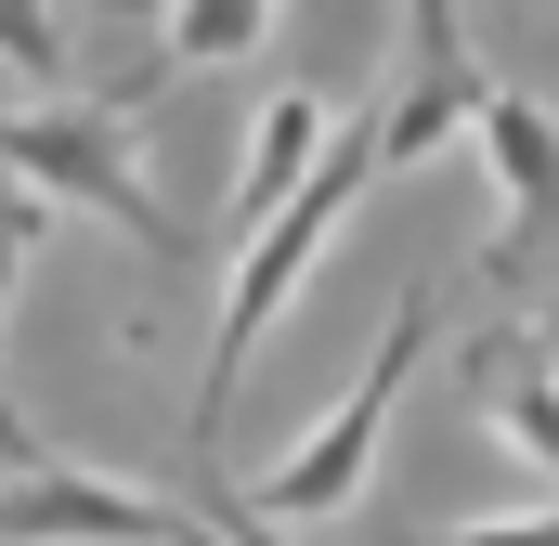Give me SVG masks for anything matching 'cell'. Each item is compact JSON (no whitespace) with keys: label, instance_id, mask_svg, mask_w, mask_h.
I'll list each match as a JSON object with an SVG mask.
<instances>
[{"label":"cell","instance_id":"4","mask_svg":"<svg viewBox=\"0 0 559 546\" xmlns=\"http://www.w3.org/2000/svg\"><path fill=\"white\" fill-rule=\"evenodd\" d=\"M468 143H481V169H495V248H481V273L495 286H521V273L559 248V118L534 105V92H495L481 118H468Z\"/></svg>","mask_w":559,"mask_h":546},{"label":"cell","instance_id":"7","mask_svg":"<svg viewBox=\"0 0 559 546\" xmlns=\"http://www.w3.org/2000/svg\"><path fill=\"white\" fill-rule=\"evenodd\" d=\"M468 391L508 416V442L559 482V365H547V339H534V325H481V339H468Z\"/></svg>","mask_w":559,"mask_h":546},{"label":"cell","instance_id":"12","mask_svg":"<svg viewBox=\"0 0 559 546\" xmlns=\"http://www.w3.org/2000/svg\"><path fill=\"white\" fill-rule=\"evenodd\" d=\"M442 546H559V508H534V521H455Z\"/></svg>","mask_w":559,"mask_h":546},{"label":"cell","instance_id":"3","mask_svg":"<svg viewBox=\"0 0 559 546\" xmlns=\"http://www.w3.org/2000/svg\"><path fill=\"white\" fill-rule=\"evenodd\" d=\"M429 339H442V286H404L391 299V339H378V365L325 404V429L299 442V455H274L261 468V521H338L352 495H365V455H378V429H391V404H404V378L429 365Z\"/></svg>","mask_w":559,"mask_h":546},{"label":"cell","instance_id":"8","mask_svg":"<svg viewBox=\"0 0 559 546\" xmlns=\"http://www.w3.org/2000/svg\"><path fill=\"white\" fill-rule=\"evenodd\" d=\"M325 131H338V118H325L312 92H261V131H248V169H235V222H248V235L325 169Z\"/></svg>","mask_w":559,"mask_h":546},{"label":"cell","instance_id":"14","mask_svg":"<svg viewBox=\"0 0 559 546\" xmlns=\"http://www.w3.org/2000/svg\"><path fill=\"white\" fill-rule=\"evenodd\" d=\"M118 13H169V0H118Z\"/></svg>","mask_w":559,"mask_h":546},{"label":"cell","instance_id":"5","mask_svg":"<svg viewBox=\"0 0 559 546\" xmlns=\"http://www.w3.org/2000/svg\"><path fill=\"white\" fill-rule=\"evenodd\" d=\"M481 105H495V79H481L455 0H404V92H391V118H378V169H417L429 143H455Z\"/></svg>","mask_w":559,"mask_h":546},{"label":"cell","instance_id":"10","mask_svg":"<svg viewBox=\"0 0 559 546\" xmlns=\"http://www.w3.org/2000/svg\"><path fill=\"white\" fill-rule=\"evenodd\" d=\"M0 66L66 79V26H52V0H0Z\"/></svg>","mask_w":559,"mask_h":546},{"label":"cell","instance_id":"1","mask_svg":"<svg viewBox=\"0 0 559 546\" xmlns=\"http://www.w3.org/2000/svg\"><path fill=\"white\" fill-rule=\"evenodd\" d=\"M378 182V131H325V169L286 195L274 222L235 248V286H222V325H209V378H195V442H222V416H235V378H248V352H261V325H274L286 299H299V273L325 261V235H338V209Z\"/></svg>","mask_w":559,"mask_h":546},{"label":"cell","instance_id":"11","mask_svg":"<svg viewBox=\"0 0 559 546\" xmlns=\"http://www.w3.org/2000/svg\"><path fill=\"white\" fill-rule=\"evenodd\" d=\"M26 248H39V195H26V182H0V312H13V273H26Z\"/></svg>","mask_w":559,"mask_h":546},{"label":"cell","instance_id":"9","mask_svg":"<svg viewBox=\"0 0 559 546\" xmlns=\"http://www.w3.org/2000/svg\"><path fill=\"white\" fill-rule=\"evenodd\" d=\"M261 26H274V0H169V26H156V66H235Z\"/></svg>","mask_w":559,"mask_h":546},{"label":"cell","instance_id":"6","mask_svg":"<svg viewBox=\"0 0 559 546\" xmlns=\"http://www.w3.org/2000/svg\"><path fill=\"white\" fill-rule=\"evenodd\" d=\"M169 534H182V508L118 495L92 468H39V482L0 495V546H169Z\"/></svg>","mask_w":559,"mask_h":546},{"label":"cell","instance_id":"13","mask_svg":"<svg viewBox=\"0 0 559 546\" xmlns=\"http://www.w3.org/2000/svg\"><path fill=\"white\" fill-rule=\"evenodd\" d=\"M0 455H13V468H26V482H39V468H52V455H39V429H26V416H13V391H0Z\"/></svg>","mask_w":559,"mask_h":546},{"label":"cell","instance_id":"2","mask_svg":"<svg viewBox=\"0 0 559 546\" xmlns=\"http://www.w3.org/2000/svg\"><path fill=\"white\" fill-rule=\"evenodd\" d=\"M131 105H143V79H131V92H105V105H39V118H0V169H13L26 195H52V209H92V222H118L143 261L169 273L195 235H182V222L156 209V182H143Z\"/></svg>","mask_w":559,"mask_h":546}]
</instances>
